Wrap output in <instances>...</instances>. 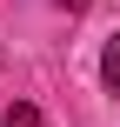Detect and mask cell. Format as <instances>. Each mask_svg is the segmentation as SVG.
<instances>
[{
	"mask_svg": "<svg viewBox=\"0 0 120 127\" xmlns=\"http://www.w3.org/2000/svg\"><path fill=\"white\" fill-rule=\"evenodd\" d=\"M100 80H107V87L120 94V33L107 40V54H100Z\"/></svg>",
	"mask_w": 120,
	"mask_h": 127,
	"instance_id": "cell-1",
	"label": "cell"
},
{
	"mask_svg": "<svg viewBox=\"0 0 120 127\" xmlns=\"http://www.w3.org/2000/svg\"><path fill=\"white\" fill-rule=\"evenodd\" d=\"M0 127H40V114H33V107H7V114H0Z\"/></svg>",
	"mask_w": 120,
	"mask_h": 127,
	"instance_id": "cell-2",
	"label": "cell"
}]
</instances>
